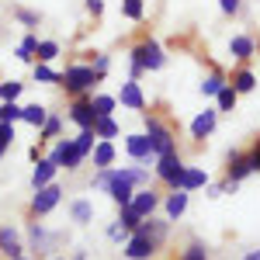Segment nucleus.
Returning a JSON list of instances; mask_svg holds the SVG:
<instances>
[{"instance_id":"nucleus-1","label":"nucleus","mask_w":260,"mask_h":260,"mask_svg":"<svg viewBox=\"0 0 260 260\" xmlns=\"http://www.w3.org/2000/svg\"><path fill=\"white\" fill-rule=\"evenodd\" d=\"M94 83H98L94 66H80V62H73V66H66V70L59 73V87H66L70 98H83L87 90H94Z\"/></svg>"},{"instance_id":"nucleus-2","label":"nucleus","mask_w":260,"mask_h":260,"mask_svg":"<svg viewBox=\"0 0 260 260\" xmlns=\"http://www.w3.org/2000/svg\"><path fill=\"white\" fill-rule=\"evenodd\" d=\"M146 136H149V146H153V156H170L177 153V142H174V128L163 125L156 115H146Z\"/></svg>"},{"instance_id":"nucleus-3","label":"nucleus","mask_w":260,"mask_h":260,"mask_svg":"<svg viewBox=\"0 0 260 260\" xmlns=\"http://www.w3.org/2000/svg\"><path fill=\"white\" fill-rule=\"evenodd\" d=\"M132 62H139L142 70H163L167 56H163V49H160L153 39H142L139 45L132 49Z\"/></svg>"},{"instance_id":"nucleus-4","label":"nucleus","mask_w":260,"mask_h":260,"mask_svg":"<svg viewBox=\"0 0 260 260\" xmlns=\"http://www.w3.org/2000/svg\"><path fill=\"white\" fill-rule=\"evenodd\" d=\"M184 170H187V167H184V160H180L177 153H170V156H160V160H156V177H160L163 184H170V191H177Z\"/></svg>"},{"instance_id":"nucleus-5","label":"nucleus","mask_w":260,"mask_h":260,"mask_svg":"<svg viewBox=\"0 0 260 260\" xmlns=\"http://www.w3.org/2000/svg\"><path fill=\"white\" fill-rule=\"evenodd\" d=\"M59 198H62L59 184H45V187H39L35 198H31V215H49V212L59 205Z\"/></svg>"},{"instance_id":"nucleus-6","label":"nucleus","mask_w":260,"mask_h":260,"mask_svg":"<svg viewBox=\"0 0 260 260\" xmlns=\"http://www.w3.org/2000/svg\"><path fill=\"white\" fill-rule=\"evenodd\" d=\"M49 156L59 163V167H66V170H77V167L83 163V156H80V149H77V142H73V139H59V142H56V149H52Z\"/></svg>"},{"instance_id":"nucleus-7","label":"nucleus","mask_w":260,"mask_h":260,"mask_svg":"<svg viewBox=\"0 0 260 260\" xmlns=\"http://www.w3.org/2000/svg\"><path fill=\"white\" fill-rule=\"evenodd\" d=\"M108 174H111V177H108V194H111V201H115L118 208H125V205H132V198H136V187H132L128 180L115 177V167H111Z\"/></svg>"},{"instance_id":"nucleus-8","label":"nucleus","mask_w":260,"mask_h":260,"mask_svg":"<svg viewBox=\"0 0 260 260\" xmlns=\"http://www.w3.org/2000/svg\"><path fill=\"white\" fill-rule=\"evenodd\" d=\"M215 125H219V108H205L198 118L191 121V139H208L212 132H215Z\"/></svg>"},{"instance_id":"nucleus-9","label":"nucleus","mask_w":260,"mask_h":260,"mask_svg":"<svg viewBox=\"0 0 260 260\" xmlns=\"http://www.w3.org/2000/svg\"><path fill=\"white\" fill-rule=\"evenodd\" d=\"M136 233H139V236H146V240H149L153 246H156V250H160L163 243H167V233H170V225L149 215V219H142V222H139V229H136Z\"/></svg>"},{"instance_id":"nucleus-10","label":"nucleus","mask_w":260,"mask_h":260,"mask_svg":"<svg viewBox=\"0 0 260 260\" xmlns=\"http://www.w3.org/2000/svg\"><path fill=\"white\" fill-rule=\"evenodd\" d=\"M125 149H128V156H132V160L146 163V167H149V160H156V156H153V146H149V136H146V132H139V136H128V139H125Z\"/></svg>"},{"instance_id":"nucleus-11","label":"nucleus","mask_w":260,"mask_h":260,"mask_svg":"<svg viewBox=\"0 0 260 260\" xmlns=\"http://www.w3.org/2000/svg\"><path fill=\"white\" fill-rule=\"evenodd\" d=\"M70 118L77 121L80 128H94L98 111H94V104H90L87 98H73V104H70Z\"/></svg>"},{"instance_id":"nucleus-12","label":"nucleus","mask_w":260,"mask_h":260,"mask_svg":"<svg viewBox=\"0 0 260 260\" xmlns=\"http://www.w3.org/2000/svg\"><path fill=\"white\" fill-rule=\"evenodd\" d=\"M253 174V160H250V153H229V167H225V177L229 180H246Z\"/></svg>"},{"instance_id":"nucleus-13","label":"nucleus","mask_w":260,"mask_h":260,"mask_svg":"<svg viewBox=\"0 0 260 260\" xmlns=\"http://www.w3.org/2000/svg\"><path fill=\"white\" fill-rule=\"evenodd\" d=\"M132 208L139 212L142 219H149V215L160 208V194H156L153 187H139V191H136V198H132Z\"/></svg>"},{"instance_id":"nucleus-14","label":"nucleus","mask_w":260,"mask_h":260,"mask_svg":"<svg viewBox=\"0 0 260 260\" xmlns=\"http://www.w3.org/2000/svg\"><path fill=\"white\" fill-rule=\"evenodd\" d=\"M153 253H156V246L146 240V236H139V233H132L128 243H125V257L128 260H149Z\"/></svg>"},{"instance_id":"nucleus-15","label":"nucleus","mask_w":260,"mask_h":260,"mask_svg":"<svg viewBox=\"0 0 260 260\" xmlns=\"http://www.w3.org/2000/svg\"><path fill=\"white\" fill-rule=\"evenodd\" d=\"M28 240H31V250H35V253H49V250H52V246H56V240H59V236H52V233H45V229H42L39 222H31V225H28Z\"/></svg>"},{"instance_id":"nucleus-16","label":"nucleus","mask_w":260,"mask_h":260,"mask_svg":"<svg viewBox=\"0 0 260 260\" xmlns=\"http://www.w3.org/2000/svg\"><path fill=\"white\" fill-rule=\"evenodd\" d=\"M56 170H59V163L52 160V156H42V160L35 163V174H31V187L39 191V187H45V184H52Z\"/></svg>"},{"instance_id":"nucleus-17","label":"nucleus","mask_w":260,"mask_h":260,"mask_svg":"<svg viewBox=\"0 0 260 260\" xmlns=\"http://www.w3.org/2000/svg\"><path fill=\"white\" fill-rule=\"evenodd\" d=\"M21 236H18V229H11V225H0V253L7 260H14V257H21Z\"/></svg>"},{"instance_id":"nucleus-18","label":"nucleus","mask_w":260,"mask_h":260,"mask_svg":"<svg viewBox=\"0 0 260 260\" xmlns=\"http://www.w3.org/2000/svg\"><path fill=\"white\" fill-rule=\"evenodd\" d=\"M118 101L125 104V108H136V111H142V108H146V98H142V90H139V83H136V80L121 83V94H118Z\"/></svg>"},{"instance_id":"nucleus-19","label":"nucleus","mask_w":260,"mask_h":260,"mask_svg":"<svg viewBox=\"0 0 260 260\" xmlns=\"http://www.w3.org/2000/svg\"><path fill=\"white\" fill-rule=\"evenodd\" d=\"M229 83H233V90H236V94H250V90L257 87V77H253L246 66H240V70H233Z\"/></svg>"},{"instance_id":"nucleus-20","label":"nucleus","mask_w":260,"mask_h":260,"mask_svg":"<svg viewBox=\"0 0 260 260\" xmlns=\"http://www.w3.org/2000/svg\"><path fill=\"white\" fill-rule=\"evenodd\" d=\"M205 184H208V174L198 170V167H187L180 184H177V191H194V187H205Z\"/></svg>"},{"instance_id":"nucleus-21","label":"nucleus","mask_w":260,"mask_h":260,"mask_svg":"<svg viewBox=\"0 0 260 260\" xmlns=\"http://www.w3.org/2000/svg\"><path fill=\"white\" fill-rule=\"evenodd\" d=\"M90 156H94V167H98V170L111 167V163H115V146H111V139H101L98 146H94V153H90Z\"/></svg>"},{"instance_id":"nucleus-22","label":"nucleus","mask_w":260,"mask_h":260,"mask_svg":"<svg viewBox=\"0 0 260 260\" xmlns=\"http://www.w3.org/2000/svg\"><path fill=\"white\" fill-rule=\"evenodd\" d=\"M45 118H49V111H45L42 104H24V108H21V121H28L31 128H42Z\"/></svg>"},{"instance_id":"nucleus-23","label":"nucleus","mask_w":260,"mask_h":260,"mask_svg":"<svg viewBox=\"0 0 260 260\" xmlns=\"http://www.w3.org/2000/svg\"><path fill=\"white\" fill-rule=\"evenodd\" d=\"M163 208H167V219H180V215L187 212V191H174Z\"/></svg>"},{"instance_id":"nucleus-24","label":"nucleus","mask_w":260,"mask_h":260,"mask_svg":"<svg viewBox=\"0 0 260 260\" xmlns=\"http://www.w3.org/2000/svg\"><path fill=\"white\" fill-rule=\"evenodd\" d=\"M229 52L236 56L240 62H246L250 56H253V39H246V35H236V39L229 42Z\"/></svg>"},{"instance_id":"nucleus-25","label":"nucleus","mask_w":260,"mask_h":260,"mask_svg":"<svg viewBox=\"0 0 260 260\" xmlns=\"http://www.w3.org/2000/svg\"><path fill=\"white\" fill-rule=\"evenodd\" d=\"M70 219L80 222V225L94 222V205H90V201H73V205H70Z\"/></svg>"},{"instance_id":"nucleus-26","label":"nucleus","mask_w":260,"mask_h":260,"mask_svg":"<svg viewBox=\"0 0 260 260\" xmlns=\"http://www.w3.org/2000/svg\"><path fill=\"white\" fill-rule=\"evenodd\" d=\"M35 49H39V35H24V42L14 49V56L21 62H35Z\"/></svg>"},{"instance_id":"nucleus-27","label":"nucleus","mask_w":260,"mask_h":260,"mask_svg":"<svg viewBox=\"0 0 260 260\" xmlns=\"http://www.w3.org/2000/svg\"><path fill=\"white\" fill-rule=\"evenodd\" d=\"M225 83H229V80H225L219 70H215V73H208V77L201 80V94H208V98H219V90L225 87Z\"/></svg>"},{"instance_id":"nucleus-28","label":"nucleus","mask_w":260,"mask_h":260,"mask_svg":"<svg viewBox=\"0 0 260 260\" xmlns=\"http://www.w3.org/2000/svg\"><path fill=\"white\" fill-rule=\"evenodd\" d=\"M90 104H94L98 118H111V111H115V104H118V98H108V94H98V98H90Z\"/></svg>"},{"instance_id":"nucleus-29","label":"nucleus","mask_w":260,"mask_h":260,"mask_svg":"<svg viewBox=\"0 0 260 260\" xmlns=\"http://www.w3.org/2000/svg\"><path fill=\"white\" fill-rule=\"evenodd\" d=\"M31 77H35V83H59V73H56L49 62H35Z\"/></svg>"},{"instance_id":"nucleus-30","label":"nucleus","mask_w":260,"mask_h":260,"mask_svg":"<svg viewBox=\"0 0 260 260\" xmlns=\"http://www.w3.org/2000/svg\"><path fill=\"white\" fill-rule=\"evenodd\" d=\"M94 139H98V136H94V128H80V136H77V149H80V156L83 160H87V156H90V153H94Z\"/></svg>"},{"instance_id":"nucleus-31","label":"nucleus","mask_w":260,"mask_h":260,"mask_svg":"<svg viewBox=\"0 0 260 260\" xmlns=\"http://www.w3.org/2000/svg\"><path fill=\"white\" fill-rule=\"evenodd\" d=\"M121 14L128 21H142L146 14V0H121Z\"/></svg>"},{"instance_id":"nucleus-32","label":"nucleus","mask_w":260,"mask_h":260,"mask_svg":"<svg viewBox=\"0 0 260 260\" xmlns=\"http://www.w3.org/2000/svg\"><path fill=\"white\" fill-rule=\"evenodd\" d=\"M94 136H98V139H115V136H118L115 118H98L94 121Z\"/></svg>"},{"instance_id":"nucleus-33","label":"nucleus","mask_w":260,"mask_h":260,"mask_svg":"<svg viewBox=\"0 0 260 260\" xmlns=\"http://www.w3.org/2000/svg\"><path fill=\"white\" fill-rule=\"evenodd\" d=\"M59 132H62V121L56 118V115H49V118H45V125L39 128V142H45V139H56Z\"/></svg>"},{"instance_id":"nucleus-34","label":"nucleus","mask_w":260,"mask_h":260,"mask_svg":"<svg viewBox=\"0 0 260 260\" xmlns=\"http://www.w3.org/2000/svg\"><path fill=\"white\" fill-rule=\"evenodd\" d=\"M118 222L128 229V233H136V229H139V222H142V215L132 208V205H125V208H121V215H118Z\"/></svg>"},{"instance_id":"nucleus-35","label":"nucleus","mask_w":260,"mask_h":260,"mask_svg":"<svg viewBox=\"0 0 260 260\" xmlns=\"http://www.w3.org/2000/svg\"><path fill=\"white\" fill-rule=\"evenodd\" d=\"M0 121H7V125L21 121V104L18 101H4V104H0Z\"/></svg>"},{"instance_id":"nucleus-36","label":"nucleus","mask_w":260,"mask_h":260,"mask_svg":"<svg viewBox=\"0 0 260 260\" xmlns=\"http://www.w3.org/2000/svg\"><path fill=\"white\" fill-rule=\"evenodd\" d=\"M59 56V45L56 42H39V49H35V59L39 62H52Z\"/></svg>"},{"instance_id":"nucleus-37","label":"nucleus","mask_w":260,"mask_h":260,"mask_svg":"<svg viewBox=\"0 0 260 260\" xmlns=\"http://www.w3.org/2000/svg\"><path fill=\"white\" fill-rule=\"evenodd\" d=\"M236 98H240V94L233 90V83H225L219 90V111H233V108H236Z\"/></svg>"},{"instance_id":"nucleus-38","label":"nucleus","mask_w":260,"mask_h":260,"mask_svg":"<svg viewBox=\"0 0 260 260\" xmlns=\"http://www.w3.org/2000/svg\"><path fill=\"white\" fill-rule=\"evenodd\" d=\"M21 87H24V83H18V80H4L0 83V101H18Z\"/></svg>"},{"instance_id":"nucleus-39","label":"nucleus","mask_w":260,"mask_h":260,"mask_svg":"<svg viewBox=\"0 0 260 260\" xmlns=\"http://www.w3.org/2000/svg\"><path fill=\"white\" fill-rule=\"evenodd\" d=\"M180 260H208V250L201 243H187V250L180 253Z\"/></svg>"},{"instance_id":"nucleus-40","label":"nucleus","mask_w":260,"mask_h":260,"mask_svg":"<svg viewBox=\"0 0 260 260\" xmlns=\"http://www.w3.org/2000/svg\"><path fill=\"white\" fill-rule=\"evenodd\" d=\"M14 18H18L21 21V24H24V28H39V14H35V11H21V7H18V11H14Z\"/></svg>"},{"instance_id":"nucleus-41","label":"nucleus","mask_w":260,"mask_h":260,"mask_svg":"<svg viewBox=\"0 0 260 260\" xmlns=\"http://www.w3.org/2000/svg\"><path fill=\"white\" fill-rule=\"evenodd\" d=\"M11 142H14V125H7V121H0V146L7 149Z\"/></svg>"},{"instance_id":"nucleus-42","label":"nucleus","mask_w":260,"mask_h":260,"mask_svg":"<svg viewBox=\"0 0 260 260\" xmlns=\"http://www.w3.org/2000/svg\"><path fill=\"white\" fill-rule=\"evenodd\" d=\"M94 73H98V80L108 73V56H101V52H94Z\"/></svg>"},{"instance_id":"nucleus-43","label":"nucleus","mask_w":260,"mask_h":260,"mask_svg":"<svg viewBox=\"0 0 260 260\" xmlns=\"http://www.w3.org/2000/svg\"><path fill=\"white\" fill-rule=\"evenodd\" d=\"M83 7H87V14H94V18L104 14V0H83Z\"/></svg>"},{"instance_id":"nucleus-44","label":"nucleus","mask_w":260,"mask_h":260,"mask_svg":"<svg viewBox=\"0 0 260 260\" xmlns=\"http://www.w3.org/2000/svg\"><path fill=\"white\" fill-rule=\"evenodd\" d=\"M219 7H222V14H236L240 11V0H219Z\"/></svg>"},{"instance_id":"nucleus-45","label":"nucleus","mask_w":260,"mask_h":260,"mask_svg":"<svg viewBox=\"0 0 260 260\" xmlns=\"http://www.w3.org/2000/svg\"><path fill=\"white\" fill-rule=\"evenodd\" d=\"M250 160H253V170H260V139L253 142V149H250Z\"/></svg>"},{"instance_id":"nucleus-46","label":"nucleus","mask_w":260,"mask_h":260,"mask_svg":"<svg viewBox=\"0 0 260 260\" xmlns=\"http://www.w3.org/2000/svg\"><path fill=\"white\" fill-rule=\"evenodd\" d=\"M243 260H260V250H253V253H246Z\"/></svg>"},{"instance_id":"nucleus-47","label":"nucleus","mask_w":260,"mask_h":260,"mask_svg":"<svg viewBox=\"0 0 260 260\" xmlns=\"http://www.w3.org/2000/svg\"><path fill=\"white\" fill-rule=\"evenodd\" d=\"M73 260H87V253H83V250H80V253H77V257H73Z\"/></svg>"},{"instance_id":"nucleus-48","label":"nucleus","mask_w":260,"mask_h":260,"mask_svg":"<svg viewBox=\"0 0 260 260\" xmlns=\"http://www.w3.org/2000/svg\"><path fill=\"white\" fill-rule=\"evenodd\" d=\"M14 260H28V257H14Z\"/></svg>"},{"instance_id":"nucleus-49","label":"nucleus","mask_w":260,"mask_h":260,"mask_svg":"<svg viewBox=\"0 0 260 260\" xmlns=\"http://www.w3.org/2000/svg\"><path fill=\"white\" fill-rule=\"evenodd\" d=\"M0 156H4V146H0Z\"/></svg>"},{"instance_id":"nucleus-50","label":"nucleus","mask_w":260,"mask_h":260,"mask_svg":"<svg viewBox=\"0 0 260 260\" xmlns=\"http://www.w3.org/2000/svg\"><path fill=\"white\" fill-rule=\"evenodd\" d=\"M59 260H62V257H59Z\"/></svg>"}]
</instances>
